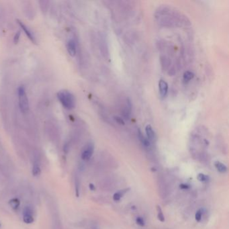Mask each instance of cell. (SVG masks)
I'll list each match as a JSON object with an SVG mask.
<instances>
[{
	"label": "cell",
	"mask_w": 229,
	"mask_h": 229,
	"mask_svg": "<svg viewBox=\"0 0 229 229\" xmlns=\"http://www.w3.org/2000/svg\"><path fill=\"white\" fill-rule=\"evenodd\" d=\"M214 166L216 169L220 173H225L227 171V166L220 161H216L214 163Z\"/></svg>",
	"instance_id": "12"
},
{
	"label": "cell",
	"mask_w": 229,
	"mask_h": 229,
	"mask_svg": "<svg viewBox=\"0 0 229 229\" xmlns=\"http://www.w3.org/2000/svg\"><path fill=\"white\" fill-rule=\"evenodd\" d=\"M23 220L26 224H31L34 222L32 210L30 207H26L24 209Z\"/></svg>",
	"instance_id": "4"
},
{
	"label": "cell",
	"mask_w": 229,
	"mask_h": 229,
	"mask_svg": "<svg viewBox=\"0 0 229 229\" xmlns=\"http://www.w3.org/2000/svg\"><path fill=\"white\" fill-rule=\"evenodd\" d=\"M19 107L22 112L26 113L29 110V101L26 90L24 86L19 87L18 89Z\"/></svg>",
	"instance_id": "2"
},
{
	"label": "cell",
	"mask_w": 229,
	"mask_h": 229,
	"mask_svg": "<svg viewBox=\"0 0 229 229\" xmlns=\"http://www.w3.org/2000/svg\"><path fill=\"white\" fill-rule=\"evenodd\" d=\"M0 227H1V224H0Z\"/></svg>",
	"instance_id": "25"
},
{
	"label": "cell",
	"mask_w": 229,
	"mask_h": 229,
	"mask_svg": "<svg viewBox=\"0 0 229 229\" xmlns=\"http://www.w3.org/2000/svg\"><path fill=\"white\" fill-rule=\"evenodd\" d=\"M198 179L199 181H200V182H206V181L208 180V176H205L204 174L200 173V174L198 175Z\"/></svg>",
	"instance_id": "18"
},
{
	"label": "cell",
	"mask_w": 229,
	"mask_h": 229,
	"mask_svg": "<svg viewBox=\"0 0 229 229\" xmlns=\"http://www.w3.org/2000/svg\"><path fill=\"white\" fill-rule=\"evenodd\" d=\"M94 229H97V228H94Z\"/></svg>",
	"instance_id": "24"
},
{
	"label": "cell",
	"mask_w": 229,
	"mask_h": 229,
	"mask_svg": "<svg viewBox=\"0 0 229 229\" xmlns=\"http://www.w3.org/2000/svg\"><path fill=\"white\" fill-rule=\"evenodd\" d=\"M9 204L10 205V206L12 208L15 210L19 207V206H20V202L18 198H13L9 200Z\"/></svg>",
	"instance_id": "14"
},
{
	"label": "cell",
	"mask_w": 229,
	"mask_h": 229,
	"mask_svg": "<svg viewBox=\"0 0 229 229\" xmlns=\"http://www.w3.org/2000/svg\"><path fill=\"white\" fill-rule=\"evenodd\" d=\"M94 151V146L92 143H90L88 144L86 147H85V149L83 151L82 153H81V158L84 161H87L90 159L91 157V156L93 155Z\"/></svg>",
	"instance_id": "3"
},
{
	"label": "cell",
	"mask_w": 229,
	"mask_h": 229,
	"mask_svg": "<svg viewBox=\"0 0 229 229\" xmlns=\"http://www.w3.org/2000/svg\"><path fill=\"white\" fill-rule=\"evenodd\" d=\"M202 215V209H200L199 210L197 211L196 214L195 215V218H196V221L200 222V220H201Z\"/></svg>",
	"instance_id": "17"
},
{
	"label": "cell",
	"mask_w": 229,
	"mask_h": 229,
	"mask_svg": "<svg viewBox=\"0 0 229 229\" xmlns=\"http://www.w3.org/2000/svg\"><path fill=\"white\" fill-rule=\"evenodd\" d=\"M32 174L34 176H38L40 174V167L38 162H35L32 167Z\"/></svg>",
	"instance_id": "15"
},
{
	"label": "cell",
	"mask_w": 229,
	"mask_h": 229,
	"mask_svg": "<svg viewBox=\"0 0 229 229\" xmlns=\"http://www.w3.org/2000/svg\"><path fill=\"white\" fill-rule=\"evenodd\" d=\"M20 32L18 31V32L15 34V36L14 38V43L16 44L18 42L19 39H20Z\"/></svg>",
	"instance_id": "21"
},
{
	"label": "cell",
	"mask_w": 229,
	"mask_h": 229,
	"mask_svg": "<svg viewBox=\"0 0 229 229\" xmlns=\"http://www.w3.org/2000/svg\"><path fill=\"white\" fill-rule=\"evenodd\" d=\"M180 187L182 189H187L189 187L188 185H186V184H182V185L180 186Z\"/></svg>",
	"instance_id": "22"
},
{
	"label": "cell",
	"mask_w": 229,
	"mask_h": 229,
	"mask_svg": "<svg viewBox=\"0 0 229 229\" xmlns=\"http://www.w3.org/2000/svg\"><path fill=\"white\" fill-rule=\"evenodd\" d=\"M17 22H18V24L20 25V27L22 28V29L24 30V32H25V34H26V36H28V39H30V40L32 41V42L33 43L36 44V39H35V36H34V34L32 33V31L29 29V28L27 27V26H26V25H25V24H24L23 23V22H22V21L18 20Z\"/></svg>",
	"instance_id": "5"
},
{
	"label": "cell",
	"mask_w": 229,
	"mask_h": 229,
	"mask_svg": "<svg viewBox=\"0 0 229 229\" xmlns=\"http://www.w3.org/2000/svg\"><path fill=\"white\" fill-rule=\"evenodd\" d=\"M114 120H115V121L118 123L119 124V125H125V121H124L123 118H122L121 117H119V116H115L114 117Z\"/></svg>",
	"instance_id": "19"
},
{
	"label": "cell",
	"mask_w": 229,
	"mask_h": 229,
	"mask_svg": "<svg viewBox=\"0 0 229 229\" xmlns=\"http://www.w3.org/2000/svg\"><path fill=\"white\" fill-rule=\"evenodd\" d=\"M132 112V104L129 99H127L126 104L122 110V115L126 119H129Z\"/></svg>",
	"instance_id": "8"
},
{
	"label": "cell",
	"mask_w": 229,
	"mask_h": 229,
	"mask_svg": "<svg viewBox=\"0 0 229 229\" xmlns=\"http://www.w3.org/2000/svg\"><path fill=\"white\" fill-rule=\"evenodd\" d=\"M136 223H137V224L141 226V227H144L145 224V220H143V218H142L141 217H138L137 218H136Z\"/></svg>",
	"instance_id": "20"
},
{
	"label": "cell",
	"mask_w": 229,
	"mask_h": 229,
	"mask_svg": "<svg viewBox=\"0 0 229 229\" xmlns=\"http://www.w3.org/2000/svg\"><path fill=\"white\" fill-rule=\"evenodd\" d=\"M157 212H158V215H157L158 219L161 222H164L165 221V217H164V215L163 214V212H162V210H161V208L159 206H157Z\"/></svg>",
	"instance_id": "16"
},
{
	"label": "cell",
	"mask_w": 229,
	"mask_h": 229,
	"mask_svg": "<svg viewBox=\"0 0 229 229\" xmlns=\"http://www.w3.org/2000/svg\"><path fill=\"white\" fill-rule=\"evenodd\" d=\"M193 77H194V73L192 71H187L183 73V81L185 83H188L189 81L192 80Z\"/></svg>",
	"instance_id": "13"
},
{
	"label": "cell",
	"mask_w": 229,
	"mask_h": 229,
	"mask_svg": "<svg viewBox=\"0 0 229 229\" xmlns=\"http://www.w3.org/2000/svg\"><path fill=\"white\" fill-rule=\"evenodd\" d=\"M128 190H129V188L125 189V190H120L118 192L115 193H114V196H113V200L115 202L119 201V200L121 199V198H122V196L125 194L126 192H128Z\"/></svg>",
	"instance_id": "11"
},
{
	"label": "cell",
	"mask_w": 229,
	"mask_h": 229,
	"mask_svg": "<svg viewBox=\"0 0 229 229\" xmlns=\"http://www.w3.org/2000/svg\"><path fill=\"white\" fill-rule=\"evenodd\" d=\"M67 49L69 54L72 56H74L76 54V43L73 39H70L67 43Z\"/></svg>",
	"instance_id": "9"
},
{
	"label": "cell",
	"mask_w": 229,
	"mask_h": 229,
	"mask_svg": "<svg viewBox=\"0 0 229 229\" xmlns=\"http://www.w3.org/2000/svg\"><path fill=\"white\" fill-rule=\"evenodd\" d=\"M90 189H91V190H95V187H94V185H92V184H90Z\"/></svg>",
	"instance_id": "23"
},
{
	"label": "cell",
	"mask_w": 229,
	"mask_h": 229,
	"mask_svg": "<svg viewBox=\"0 0 229 229\" xmlns=\"http://www.w3.org/2000/svg\"><path fill=\"white\" fill-rule=\"evenodd\" d=\"M145 132H146V135L147 136L146 137L147 138L149 141L151 142H154L156 141L157 139V136H156V134L155 130L152 128V127L150 125H147L145 127Z\"/></svg>",
	"instance_id": "6"
},
{
	"label": "cell",
	"mask_w": 229,
	"mask_h": 229,
	"mask_svg": "<svg viewBox=\"0 0 229 229\" xmlns=\"http://www.w3.org/2000/svg\"><path fill=\"white\" fill-rule=\"evenodd\" d=\"M168 84L166 81L163 79H161L159 81V94L161 97L164 98L166 97L168 93Z\"/></svg>",
	"instance_id": "7"
},
{
	"label": "cell",
	"mask_w": 229,
	"mask_h": 229,
	"mask_svg": "<svg viewBox=\"0 0 229 229\" xmlns=\"http://www.w3.org/2000/svg\"><path fill=\"white\" fill-rule=\"evenodd\" d=\"M57 97L62 106L65 109L72 110L75 107L76 101L75 96L68 90H61L57 94Z\"/></svg>",
	"instance_id": "1"
},
{
	"label": "cell",
	"mask_w": 229,
	"mask_h": 229,
	"mask_svg": "<svg viewBox=\"0 0 229 229\" xmlns=\"http://www.w3.org/2000/svg\"><path fill=\"white\" fill-rule=\"evenodd\" d=\"M138 136L140 141L141 142V143L143 145L145 146V147H149V146H150L151 145L150 141H149L146 136H145L142 135V133L140 129L138 130Z\"/></svg>",
	"instance_id": "10"
}]
</instances>
